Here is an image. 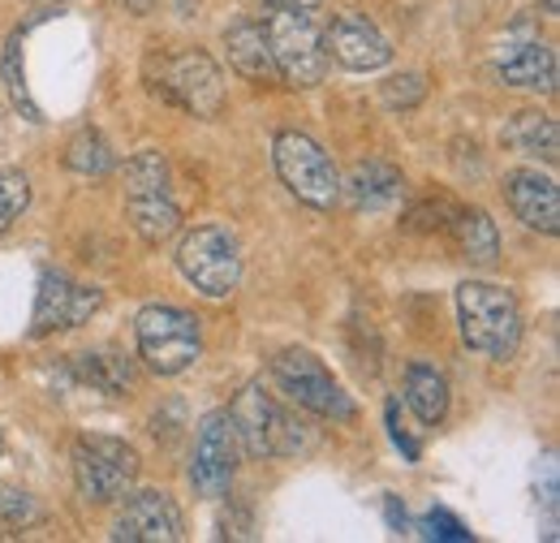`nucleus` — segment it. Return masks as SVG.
<instances>
[{
  "label": "nucleus",
  "instance_id": "nucleus-9",
  "mask_svg": "<svg viewBox=\"0 0 560 543\" xmlns=\"http://www.w3.org/2000/svg\"><path fill=\"white\" fill-rule=\"evenodd\" d=\"M177 268L182 276L208 293V298H229L242 285V251L237 238L220 224H199L195 233L182 238L177 246Z\"/></svg>",
  "mask_w": 560,
  "mask_h": 543
},
{
  "label": "nucleus",
  "instance_id": "nucleus-6",
  "mask_svg": "<svg viewBox=\"0 0 560 543\" xmlns=\"http://www.w3.org/2000/svg\"><path fill=\"white\" fill-rule=\"evenodd\" d=\"M272 160H277V173L284 182V190L293 199H302L315 211H328V207L341 199V173L332 164V155L315 142V138L298 135V130H284L272 142Z\"/></svg>",
  "mask_w": 560,
  "mask_h": 543
},
{
  "label": "nucleus",
  "instance_id": "nucleus-22",
  "mask_svg": "<svg viewBox=\"0 0 560 543\" xmlns=\"http://www.w3.org/2000/svg\"><path fill=\"white\" fill-rule=\"evenodd\" d=\"M78 376H82L91 389H100V393H126V389L135 384L130 362H121L117 354H82V358H78Z\"/></svg>",
  "mask_w": 560,
  "mask_h": 543
},
{
  "label": "nucleus",
  "instance_id": "nucleus-14",
  "mask_svg": "<svg viewBox=\"0 0 560 543\" xmlns=\"http://www.w3.org/2000/svg\"><path fill=\"white\" fill-rule=\"evenodd\" d=\"M324 48H328V53H332L346 69H353V73L384 69L388 61H393L388 39H384V35H380V26H375L371 18H362V13H341V18L328 26Z\"/></svg>",
  "mask_w": 560,
  "mask_h": 543
},
{
  "label": "nucleus",
  "instance_id": "nucleus-3",
  "mask_svg": "<svg viewBox=\"0 0 560 543\" xmlns=\"http://www.w3.org/2000/svg\"><path fill=\"white\" fill-rule=\"evenodd\" d=\"M229 418L250 458H293V453L311 449L306 423L280 406L264 384H246L237 393V402L229 406Z\"/></svg>",
  "mask_w": 560,
  "mask_h": 543
},
{
  "label": "nucleus",
  "instance_id": "nucleus-13",
  "mask_svg": "<svg viewBox=\"0 0 560 543\" xmlns=\"http://www.w3.org/2000/svg\"><path fill=\"white\" fill-rule=\"evenodd\" d=\"M182 535V513L164 492H135L113 522L117 543H177Z\"/></svg>",
  "mask_w": 560,
  "mask_h": 543
},
{
  "label": "nucleus",
  "instance_id": "nucleus-16",
  "mask_svg": "<svg viewBox=\"0 0 560 543\" xmlns=\"http://www.w3.org/2000/svg\"><path fill=\"white\" fill-rule=\"evenodd\" d=\"M401 173L388 164V160H358L350 169V177L341 182V190L350 195L353 207H366V211H380V207L397 204L401 199Z\"/></svg>",
  "mask_w": 560,
  "mask_h": 543
},
{
  "label": "nucleus",
  "instance_id": "nucleus-19",
  "mask_svg": "<svg viewBox=\"0 0 560 543\" xmlns=\"http://www.w3.org/2000/svg\"><path fill=\"white\" fill-rule=\"evenodd\" d=\"M453 238H457V251H462L470 264L491 268L495 255H500L495 220H491L483 207H466V211H457V220H453Z\"/></svg>",
  "mask_w": 560,
  "mask_h": 543
},
{
  "label": "nucleus",
  "instance_id": "nucleus-31",
  "mask_svg": "<svg viewBox=\"0 0 560 543\" xmlns=\"http://www.w3.org/2000/svg\"><path fill=\"white\" fill-rule=\"evenodd\" d=\"M264 4H272V9H315L319 0H264Z\"/></svg>",
  "mask_w": 560,
  "mask_h": 543
},
{
  "label": "nucleus",
  "instance_id": "nucleus-17",
  "mask_svg": "<svg viewBox=\"0 0 560 543\" xmlns=\"http://www.w3.org/2000/svg\"><path fill=\"white\" fill-rule=\"evenodd\" d=\"M224 48H229V66L237 69L246 82H272L277 66H272V53H268V39H264V26L259 22H237L224 31Z\"/></svg>",
  "mask_w": 560,
  "mask_h": 543
},
{
  "label": "nucleus",
  "instance_id": "nucleus-26",
  "mask_svg": "<svg viewBox=\"0 0 560 543\" xmlns=\"http://www.w3.org/2000/svg\"><path fill=\"white\" fill-rule=\"evenodd\" d=\"M422 95H427L422 73H401V78H388L384 82V104L388 108H415Z\"/></svg>",
  "mask_w": 560,
  "mask_h": 543
},
{
  "label": "nucleus",
  "instance_id": "nucleus-34",
  "mask_svg": "<svg viewBox=\"0 0 560 543\" xmlns=\"http://www.w3.org/2000/svg\"><path fill=\"white\" fill-rule=\"evenodd\" d=\"M0 453H4V440H0Z\"/></svg>",
  "mask_w": 560,
  "mask_h": 543
},
{
  "label": "nucleus",
  "instance_id": "nucleus-28",
  "mask_svg": "<svg viewBox=\"0 0 560 543\" xmlns=\"http://www.w3.org/2000/svg\"><path fill=\"white\" fill-rule=\"evenodd\" d=\"M0 518L4 522H35L39 518V509H35V500L31 496H22V492H0Z\"/></svg>",
  "mask_w": 560,
  "mask_h": 543
},
{
  "label": "nucleus",
  "instance_id": "nucleus-32",
  "mask_svg": "<svg viewBox=\"0 0 560 543\" xmlns=\"http://www.w3.org/2000/svg\"><path fill=\"white\" fill-rule=\"evenodd\" d=\"M121 4H126L130 13H151V9L160 4V0H121Z\"/></svg>",
  "mask_w": 560,
  "mask_h": 543
},
{
  "label": "nucleus",
  "instance_id": "nucleus-20",
  "mask_svg": "<svg viewBox=\"0 0 560 543\" xmlns=\"http://www.w3.org/2000/svg\"><path fill=\"white\" fill-rule=\"evenodd\" d=\"M406 402H410V409L419 414V423H427V427L444 423V414H448V380L435 367L415 362L406 371Z\"/></svg>",
  "mask_w": 560,
  "mask_h": 543
},
{
  "label": "nucleus",
  "instance_id": "nucleus-8",
  "mask_svg": "<svg viewBox=\"0 0 560 543\" xmlns=\"http://www.w3.org/2000/svg\"><path fill=\"white\" fill-rule=\"evenodd\" d=\"M280 393L298 409H311L319 418H337V423H353L358 406L350 402V393L332 380V371L311 354V349H284L272 362Z\"/></svg>",
  "mask_w": 560,
  "mask_h": 543
},
{
  "label": "nucleus",
  "instance_id": "nucleus-29",
  "mask_svg": "<svg viewBox=\"0 0 560 543\" xmlns=\"http://www.w3.org/2000/svg\"><path fill=\"white\" fill-rule=\"evenodd\" d=\"M388 427H393V440L406 449V458L410 462H419V440H410L406 431H401V418H397V402H388Z\"/></svg>",
  "mask_w": 560,
  "mask_h": 543
},
{
  "label": "nucleus",
  "instance_id": "nucleus-21",
  "mask_svg": "<svg viewBox=\"0 0 560 543\" xmlns=\"http://www.w3.org/2000/svg\"><path fill=\"white\" fill-rule=\"evenodd\" d=\"M509 142L526 155H544L548 164H557L560 155V138H557V122L544 117V113H522L513 126H509Z\"/></svg>",
  "mask_w": 560,
  "mask_h": 543
},
{
  "label": "nucleus",
  "instance_id": "nucleus-4",
  "mask_svg": "<svg viewBox=\"0 0 560 543\" xmlns=\"http://www.w3.org/2000/svg\"><path fill=\"white\" fill-rule=\"evenodd\" d=\"M264 39L272 53L277 78L289 86H319L328 73V48H324V31L315 26L311 9H277L264 22Z\"/></svg>",
  "mask_w": 560,
  "mask_h": 543
},
{
  "label": "nucleus",
  "instance_id": "nucleus-1",
  "mask_svg": "<svg viewBox=\"0 0 560 543\" xmlns=\"http://www.w3.org/2000/svg\"><path fill=\"white\" fill-rule=\"evenodd\" d=\"M457 324H462V340L495 362L513 358L522 345V307L509 289L491 280L457 285Z\"/></svg>",
  "mask_w": 560,
  "mask_h": 543
},
{
  "label": "nucleus",
  "instance_id": "nucleus-33",
  "mask_svg": "<svg viewBox=\"0 0 560 543\" xmlns=\"http://www.w3.org/2000/svg\"><path fill=\"white\" fill-rule=\"evenodd\" d=\"M544 9H548V13H557V0H544Z\"/></svg>",
  "mask_w": 560,
  "mask_h": 543
},
{
  "label": "nucleus",
  "instance_id": "nucleus-15",
  "mask_svg": "<svg viewBox=\"0 0 560 543\" xmlns=\"http://www.w3.org/2000/svg\"><path fill=\"white\" fill-rule=\"evenodd\" d=\"M504 199L513 207V216L526 229L539 233H560V190L557 182L539 169H517L504 177Z\"/></svg>",
  "mask_w": 560,
  "mask_h": 543
},
{
  "label": "nucleus",
  "instance_id": "nucleus-30",
  "mask_svg": "<svg viewBox=\"0 0 560 543\" xmlns=\"http://www.w3.org/2000/svg\"><path fill=\"white\" fill-rule=\"evenodd\" d=\"M384 505H388V527L401 535V531H406V509H397V500H393V496H388Z\"/></svg>",
  "mask_w": 560,
  "mask_h": 543
},
{
  "label": "nucleus",
  "instance_id": "nucleus-7",
  "mask_svg": "<svg viewBox=\"0 0 560 543\" xmlns=\"http://www.w3.org/2000/svg\"><path fill=\"white\" fill-rule=\"evenodd\" d=\"M73 483L86 500L113 505L139 483V453L117 436H78L73 440Z\"/></svg>",
  "mask_w": 560,
  "mask_h": 543
},
{
  "label": "nucleus",
  "instance_id": "nucleus-18",
  "mask_svg": "<svg viewBox=\"0 0 560 543\" xmlns=\"http://www.w3.org/2000/svg\"><path fill=\"white\" fill-rule=\"evenodd\" d=\"M500 78L504 86H526V91H552L557 86V57L544 44H522L500 57Z\"/></svg>",
  "mask_w": 560,
  "mask_h": 543
},
{
  "label": "nucleus",
  "instance_id": "nucleus-25",
  "mask_svg": "<svg viewBox=\"0 0 560 543\" xmlns=\"http://www.w3.org/2000/svg\"><path fill=\"white\" fill-rule=\"evenodd\" d=\"M26 204H31V182L13 169H0V233L26 211Z\"/></svg>",
  "mask_w": 560,
  "mask_h": 543
},
{
  "label": "nucleus",
  "instance_id": "nucleus-12",
  "mask_svg": "<svg viewBox=\"0 0 560 543\" xmlns=\"http://www.w3.org/2000/svg\"><path fill=\"white\" fill-rule=\"evenodd\" d=\"M104 293L95 285H78L66 272H44L39 276V298L31 315V337H52L61 328H78L100 311Z\"/></svg>",
  "mask_w": 560,
  "mask_h": 543
},
{
  "label": "nucleus",
  "instance_id": "nucleus-24",
  "mask_svg": "<svg viewBox=\"0 0 560 543\" xmlns=\"http://www.w3.org/2000/svg\"><path fill=\"white\" fill-rule=\"evenodd\" d=\"M0 78H4V91H9L13 108H18L26 122H44L39 104H35V100H31V91H26V73H22V39H18V35H13V39H9V48H4Z\"/></svg>",
  "mask_w": 560,
  "mask_h": 543
},
{
  "label": "nucleus",
  "instance_id": "nucleus-11",
  "mask_svg": "<svg viewBox=\"0 0 560 543\" xmlns=\"http://www.w3.org/2000/svg\"><path fill=\"white\" fill-rule=\"evenodd\" d=\"M233 475H237V431H233L229 409H211L199 423V436H195L190 483L203 500H220L229 492Z\"/></svg>",
  "mask_w": 560,
  "mask_h": 543
},
{
  "label": "nucleus",
  "instance_id": "nucleus-27",
  "mask_svg": "<svg viewBox=\"0 0 560 543\" xmlns=\"http://www.w3.org/2000/svg\"><path fill=\"white\" fill-rule=\"evenodd\" d=\"M422 531H427L431 540H470V531H466L453 513H444V509H431V513L422 518Z\"/></svg>",
  "mask_w": 560,
  "mask_h": 543
},
{
  "label": "nucleus",
  "instance_id": "nucleus-10",
  "mask_svg": "<svg viewBox=\"0 0 560 543\" xmlns=\"http://www.w3.org/2000/svg\"><path fill=\"white\" fill-rule=\"evenodd\" d=\"M155 95L168 104L195 113V117H215L224 108V78L208 53H177L160 61V78L151 82Z\"/></svg>",
  "mask_w": 560,
  "mask_h": 543
},
{
  "label": "nucleus",
  "instance_id": "nucleus-5",
  "mask_svg": "<svg viewBox=\"0 0 560 543\" xmlns=\"http://www.w3.org/2000/svg\"><path fill=\"white\" fill-rule=\"evenodd\" d=\"M135 337H139L142 362L155 376H182L203 354L199 320L182 307H142L135 320Z\"/></svg>",
  "mask_w": 560,
  "mask_h": 543
},
{
  "label": "nucleus",
  "instance_id": "nucleus-2",
  "mask_svg": "<svg viewBox=\"0 0 560 543\" xmlns=\"http://www.w3.org/2000/svg\"><path fill=\"white\" fill-rule=\"evenodd\" d=\"M126 216L147 246H160L182 229V207L173 199V169L164 151L147 147L126 160Z\"/></svg>",
  "mask_w": 560,
  "mask_h": 543
},
{
  "label": "nucleus",
  "instance_id": "nucleus-23",
  "mask_svg": "<svg viewBox=\"0 0 560 543\" xmlns=\"http://www.w3.org/2000/svg\"><path fill=\"white\" fill-rule=\"evenodd\" d=\"M66 164H70L73 173H82V177H104V173H113V151H108V142L95 130H82L66 147Z\"/></svg>",
  "mask_w": 560,
  "mask_h": 543
}]
</instances>
